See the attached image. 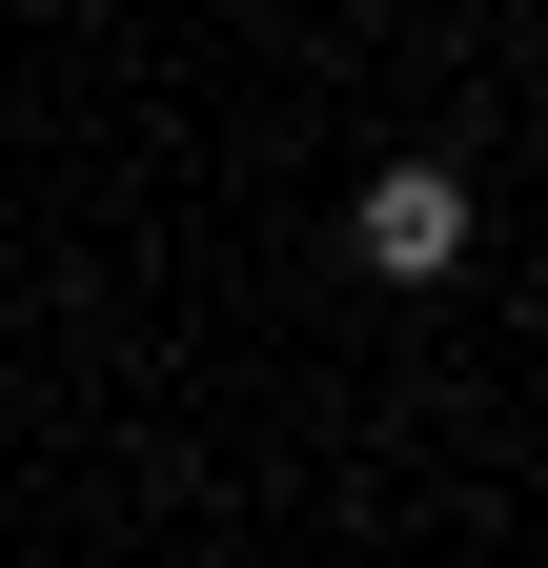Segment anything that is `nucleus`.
Wrapping results in <instances>:
<instances>
[{
    "label": "nucleus",
    "mask_w": 548,
    "mask_h": 568,
    "mask_svg": "<svg viewBox=\"0 0 548 568\" xmlns=\"http://www.w3.org/2000/svg\"><path fill=\"white\" fill-rule=\"evenodd\" d=\"M346 244H366V284H447L467 264V163H366Z\"/></svg>",
    "instance_id": "obj_1"
}]
</instances>
